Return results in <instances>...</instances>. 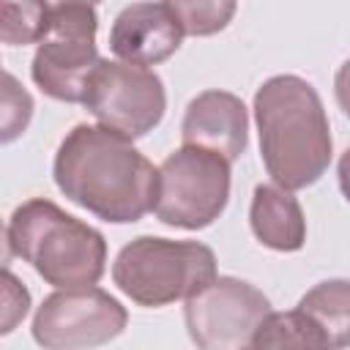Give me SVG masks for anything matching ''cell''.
Wrapping results in <instances>:
<instances>
[{"instance_id": "1", "label": "cell", "mask_w": 350, "mask_h": 350, "mask_svg": "<svg viewBox=\"0 0 350 350\" xmlns=\"http://www.w3.org/2000/svg\"><path fill=\"white\" fill-rule=\"evenodd\" d=\"M52 175L66 200L112 224L139 221L159 194V167L101 123H79L63 137Z\"/></svg>"}, {"instance_id": "2", "label": "cell", "mask_w": 350, "mask_h": 350, "mask_svg": "<svg viewBox=\"0 0 350 350\" xmlns=\"http://www.w3.org/2000/svg\"><path fill=\"white\" fill-rule=\"evenodd\" d=\"M260 156L271 180L287 191L317 183L334 156L328 115L317 90L295 77L265 79L254 93Z\"/></svg>"}, {"instance_id": "3", "label": "cell", "mask_w": 350, "mask_h": 350, "mask_svg": "<svg viewBox=\"0 0 350 350\" xmlns=\"http://www.w3.org/2000/svg\"><path fill=\"white\" fill-rule=\"evenodd\" d=\"M5 249L52 287L98 284L107 268L104 235L44 197L16 205L5 227Z\"/></svg>"}, {"instance_id": "4", "label": "cell", "mask_w": 350, "mask_h": 350, "mask_svg": "<svg viewBox=\"0 0 350 350\" xmlns=\"http://www.w3.org/2000/svg\"><path fill=\"white\" fill-rule=\"evenodd\" d=\"M216 279V254L200 241H170L139 235L112 262V282L137 306H167L186 301Z\"/></svg>"}, {"instance_id": "5", "label": "cell", "mask_w": 350, "mask_h": 350, "mask_svg": "<svg viewBox=\"0 0 350 350\" xmlns=\"http://www.w3.org/2000/svg\"><path fill=\"white\" fill-rule=\"evenodd\" d=\"M230 164L224 156L180 145L159 167V194L153 213L178 230L211 227L230 202Z\"/></svg>"}, {"instance_id": "6", "label": "cell", "mask_w": 350, "mask_h": 350, "mask_svg": "<svg viewBox=\"0 0 350 350\" xmlns=\"http://www.w3.org/2000/svg\"><path fill=\"white\" fill-rule=\"evenodd\" d=\"M98 14L90 3H55L49 33L33 55V82L55 101L82 104L88 82L101 63L96 49Z\"/></svg>"}, {"instance_id": "7", "label": "cell", "mask_w": 350, "mask_h": 350, "mask_svg": "<svg viewBox=\"0 0 350 350\" xmlns=\"http://www.w3.org/2000/svg\"><path fill=\"white\" fill-rule=\"evenodd\" d=\"M82 104L101 126L115 129L129 139H139L161 123L167 93L161 77L148 66L101 57Z\"/></svg>"}, {"instance_id": "8", "label": "cell", "mask_w": 350, "mask_h": 350, "mask_svg": "<svg viewBox=\"0 0 350 350\" xmlns=\"http://www.w3.org/2000/svg\"><path fill=\"white\" fill-rule=\"evenodd\" d=\"M129 323L126 306L101 287H57L33 317V339L46 350H82L112 342Z\"/></svg>"}, {"instance_id": "9", "label": "cell", "mask_w": 350, "mask_h": 350, "mask_svg": "<svg viewBox=\"0 0 350 350\" xmlns=\"http://www.w3.org/2000/svg\"><path fill=\"white\" fill-rule=\"evenodd\" d=\"M271 301L254 284L235 276H216L186 298L183 320L191 342L202 350L252 347L260 323L271 314Z\"/></svg>"}, {"instance_id": "10", "label": "cell", "mask_w": 350, "mask_h": 350, "mask_svg": "<svg viewBox=\"0 0 350 350\" xmlns=\"http://www.w3.org/2000/svg\"><path fill=\"white\" fill-rule=\"evenodd\" d=\"M183 36V27L164 3H131L112 22L109 49L118 60L159 66L178 52Z\"/></svg>"}, {"instance_id": "11", "label": "cell", "mask_w": 350, "mask_h": 350, "mask_svg": "<svg viewBox=\"0 0 350 350\" xmlns=\"http://www.w3.org/2000/svg\"><path fill=\"white\" fill-rule=\"evenodd\" d=\"M183 145H197L235 161L249 145V115L243 101L227 90H202L186 107L180 123Z\"/></svg>"}, {"instance_id": "12", "label": "cell", "mask_w": 350, "mask_h": 350, "mask_svg": "<svg viewBox=\"0 0 350 350\" xmlns=\"http://www.w3.org/2000/svg\"><path fill=\"white\" fill-rule=\"evenodd\" d=\"M249 224L254 238L273 252H298L306 243V216L301 202L276 183L254 186Z\"/></svg>"}, {"instance_id": "13", "label": "cell", "mask_w": 350, "mask_h": 350, "mask_svg": "<svg viewBox=\"0 0 350 350\" xmlns=\"http://www.w3.org/2000/svg\"><path fill=\"white\" fill-rule=\"evenodd\" d=\"M298 309L317 325L325 347L350 345V279H325L314 284Z\"/></svg>"}, {"instance_id": "14", "label": "cell", "mask_w": 350, "mask_h": 350, "mask_svg": "<svg viewBox=\"0 0 350 350\" xmlns=\"http://www.w3.org/2000/svg\"><path fill=\"white\" fill-rule=\"evenodd\" d=\"M49 19L52 5L46 0H0V41L5 46L41 44Z\"/></svg>"}, {"instance_id": "15", "label": "cell", "mask_w": 350, "mask_h": 350, "mask_svg": "<svg viewBox=\"0 0 350 350\" xmlns=\"http://www.w3.org/2000/svg\"><path fill=\"white\" fill-rule=\"evenodd\" d=\"M252 347H325L317 325L295 306L293 312H271L254 339Z\"/></svg>"}, {"instance_id": "16", "label": "cell", "mask_w": 350, "mask_h": 350, "mask_svg": "<svg viewBox=\"0 0 350 350\" xmlns=\"http://www.w3.org/2000/svg\"><path fill=\"white\" fill-rule=\"evenodd\" d=\"M186 36H213L235 16V0H164Z\"/></svg>"}, {"instance_id": "17", "label": "cell", "mask_w": 350, "mask_h": 350, "mask_svg": "<svg viewBox=\"0 0 350 350\" xmlns=\"http://www.w3.org/2000/svg\"><path fill=\"white\" fill-rule=\"evenodd\" d=\"M33 118V98L14 74H3V142H14Z\"/></svg>"}, {"instance_id": "18", "label": "cell", "mask_w": 350, "mask_h": 350, "mask_svg": "<svg viewBox=\"0 0 350 350\" xmlns=\"http://www.w3.org/2000/svg\"><path fill=\"white\" fill-rule=\"evenodd\" d=\"M30 309V293L27 287L11 273V268L3 271V323H0V334H11L16 328L19 320H25Z\"/></svg>"}, {"instance_id": "19", "label": "cell", "mask_w": 350, "mask_h": 350, "mask_svg": "<svg viewBox=\"0 0 350 350\" xmlns=\"http://www.w3.org/2000/svg\"><path fill=\"white\" fill-rule=\"evenodd\" d=\"M334 96H336L339 109L350 118V57L339 66V71L334 77Z\"/></svg>"}, {"instance_id": "20", "label": "cell", "mask_w": 350, "mask_h": 350, "mask_svg": "<svg viewBox=\"0 0 350 350\" xmlns=\"http://www.w3.org/2000/svg\"><path fill=\"white\" fill-rule=\"evenodd\" d=\"M336 175H339V189L345 194V200L350 202V148L339 156V164H336Z\"/></svg>"}, {"instance_id": "21", "label": "cell", "mask_w": 350, "mask_h": 350, "mask_svg": "<svg viewBox=\"0 0 350 350\" xmlns=\"http://www.w3.org/2000/svg\"><path fill=\"white\" fill-rule=\"evenodd\" d=\"M55 3H90V5H98L101 0H55Z\"/></svg>"}]
</instances>
